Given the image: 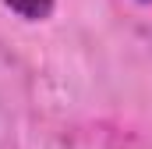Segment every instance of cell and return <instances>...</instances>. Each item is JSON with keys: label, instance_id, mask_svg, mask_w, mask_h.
I'll list each match as a JSON object with an SVG mask.
<instances>
[{"label": "cell", "instance_id": "1", "mask_svg": "<svg viewBox=\"0 0 152 149\" xmlns=\"http://www.w3.org/2000/svg\"><path fill=\"white\" fill-rule=\"evenodd\" d=\"M14 14H21V18H28V21H42V18H50V11H53V0H4Z\"/></svg>", "mask_w": 152, "mask_h": 149}]
</instances>
